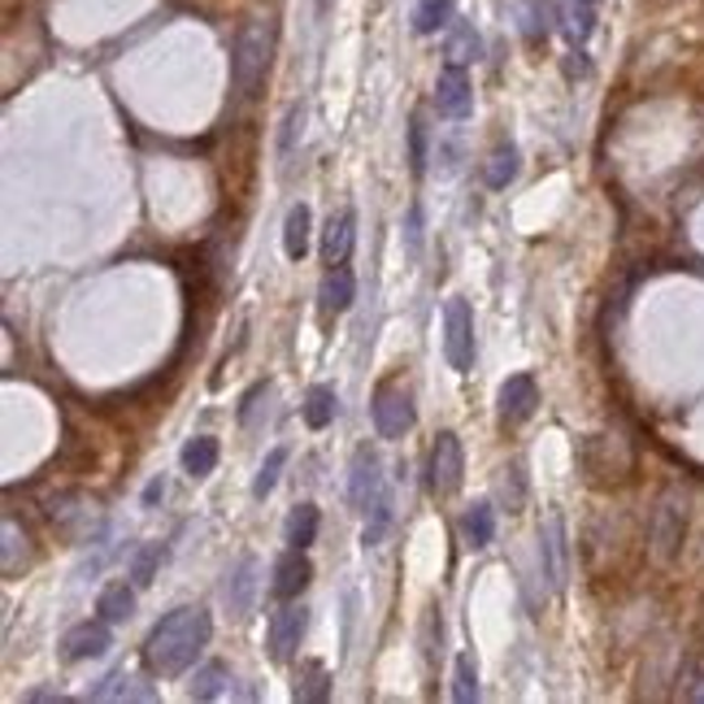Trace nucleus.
Returning <instances> with one entry per match:
<instances>
[{"instance_id":"obj_30","label":"nucleus","mask_w":704,"mask_h":704,"mask_svg":"<svg viewBox=\"0 0 704 704\" xmlns=\"http://www.w3.org/2000/svg\"><path fill=\"white\" fill-rule=\"evenodd\" d=\"M387 526H392V495L383 492L374 500V509L365 513V531H361V544L365 548H374V544H383V535H387Z\"/></svg>"},{"instance_id":"obj_40","label":"nucleus","mask_w":704,"mask_h":704,"mask_svg":"<svg viewBox=\"0 0 704 704\" xmlns=\"http://www.w3.org/2000/svg\"><path fill=\"white\" fill-rule=\"evenodd\" d=\"M157 495H166V483H161V479H152V483H148V492H143V504H157Z\"/></svg>"},{"instance_id":"obj_28","label":"nucleus","mask_w":704,"mask_h":704,"mask_svg":"<svg viewBox=\"0 0 704 704\" xmlns=\"http://www.w3.org/2000/svg\"><path fill=\"white\" fill-rule=\"evenodd\" d=\"M226 683H231V670H226L222 661H210V665H201V670L192 674L188 696H192V701H213V696L226 692Z\"/></svg>"},{"instance_id":"obj_23","label":"nucleus","mask_w":704,"mask_h":704,"mask_svg":"<svg viewBox=\"0 0 704 704\" xmlns=\"http://www.w3.org/2000/svg\"><path fill=\"white\" fill-rule=\"evenodd\" d=\"M461 540H466L470 548H488L495 540V509L488 500L466 509V518H461Z\"/></svg>"},{"instance_id":"obj_17","label":"nucleus","mask_w":704,"mask_h":704,"mask_svg":"<svg viewBox=\"0 0 704 704\" xmlns=\"http://www.w3.org/2000/svg\"><path fill=\"white\" fill-rule=\"evenodd\" d=\"M557 9H562L565 40H569V44H587L591 31H596V9H600V0H562Z\"/></svg>"},{"instance_id":"obj_2","label":"nucleus","mask_w":704,"mask_h":704,"mask_svg":"<svg viewBox=\"0 0 704 704\" xmlns=\"http://www.w3.org/2000/svg\"><path fill=\"white\" fill-rule=\"evenodd\" d=\"M270 53H275V31L270 22L262 18H248L239 31H235V44H231V83H235V96L253 100L266 83L270 71Z\"/></svg>"},{"instance_id":"obj_21","label":"nucleus","mask_w":704,"mask_h":704,"mask_svg":"<svg viewBox=\"0 0 704 704\" xmlns=\"http://www.w3.org/2000/svg\"><path fill=\"white\" fill-rule=\"evenodd\" d=\"M518 170H522V152L513 148V143H495L492 157L483 161V183L500 192V188H509L513 179H518Z\"/></svg>"},{"instance_id":"obj_38","label":"nucleus","mask_w":704,"mask_h":704,"mask_svg":"<svg viewBox=\"0 0 704 704\" xmlns=\"http://www.w3.org/2000/svg\"><path fill=\"white\" fill-rule=\"evenodd\" d=\"M683 696L704 704V674H692V683H687V692H683Z\"/></svg>"},{"instance_id":"obj_35","label":"nucleus","mask_w":704,"mask_h":704,"mask_svg":"<svg viewBox=\"0 0 704 704\" xmlns=\"http://www.w3.org/2000/svg\"><path fill=\"white\" fill-rule=\"evenodd\" d=\"M426 118L423 114H414V122H409V170L423 179L426 174Z\"/></svg>"},{"instance_id":"obj_33","label":"nucleus","mask_w":704,"mask_h":704,"mask_svg":"<svg viewBox=\"0 0 704 704\" xmlns=\"http://www.w3.org/2000/svg\"><path fill=\"white\" fill-rule=\"evenodd\" d=\"M448 18H452V0H418L414 26H418V35H435Z\"/></svg>"},{"instance_id":"obj_24","label":"nucleus","mask_w":704,"mask_h":704,"mask_svg":"<svg viewBox=\"0 0 704 704\" xmlns=\"http://www.w3.org/2000/svg\"><path fill=\"white\" fill-rule=\"evenodd\" d=\"M335 409H340V396H335V387H327V383H313V387L305 392V423L313 426V430H327V426L335 423Z\"/></svg>"},{"instance_id":"obj_3","label":"nucleus","mask_w":704,"mask_h":704,"mask_svg":"<svg viewBox=\"0 0 704 704\" xmlns=\"http://www.w3.org/2000/svg\"><path fill=\"white\" fill-rule=\"evenodd\" d=\"M444 356L457 374L474 370V313L461 296H452L444 305Z\"/></svg>"},{"instance_id":"obj_9","label":"nucleus","mask_w":704,"mask_h":704,"mask_svg":"<svg viewBox=\"0 0 704 704\" xmlns=\"http://www.w3.org/2000/svg\"><path fill=\"white\" fill-rule=\"evenodd\" d=\"M387 492L383 488V461L370 452V448H356V457H352V479H349V500L356 513H370L374 509V500Z\"/></svg>"},{"instance_id":"obj_26","label":"nucleus","mask_w":704,"mask_h":704,"mask_svg":"<svg viewBox=\"0 0 704 704\" xmlns=\"http://www.w3.org/2000/svg\"><path fill=\"white\" fill-rule=\"evenodd\" d=\"M331 696V670L322 661H305L300 665V679H296V701L305 704H322Z\"/></svg>"},{"instance_id":"obj_8","label":"nucleus","mask_w":704,"mask_h":704,"mask_svg":"<svg viewBox=\"0 0 704 704\" xmlns=\"http://www.w3.org/2000/svg\"><path fill=\"white\" fill-rule=\"evenodd\" d=\"M435 109H439V118H448V122L470 118L474 92H470L466 66H444V71H439V78H435Z\"/></svg>"},{"instance_id":"obj_31","label":"nucleus","mask_w":704,"mask_h":704,"mask_svg":"<svg viewBox=\"0 0 704 704\" xmlns=\"http://www.w3.org/2000/svg\"><path fill=\"white\" fill-rule=\"evenodd\" d=\"M452 701H457V704H474V701H479V670H474V657H470V652H461V657H457Z\"/></svg>"},{"instance_id":"obj_1","label":"nucleus","mask_w":704,"mask_h":704,"mask_svg":"<svg viewBox=\"0 0 704 704\" xmlns=\"http://www.w3.org/2000/svg\"><path fill=\"white\" fill-rule=\"evenodd\" d=\"M210 634H213L210 609H201V605H179V609H170V614L148 631V639H143V665H148V674H157V679H179L183 670L196 665V657L205 652Z\"/></svg>"},{"instance_id":"obj_32","label":"nucleus","mask_w":704,"mask_h":704,"mask_svg":"<svg viewBox=\"0 0 704 704\" xmlns=\"http://www.w3.org/2000/svg\"><path fill=\"white\" fill-rule=\"evenodd\" d=\"M282 466H287V448H270L266 461H262V470H257V479H253V495H257V500H266V495L279 488Z\"/></svg>"},{"instance_id":"obj_34","label":"nucleus","mask_w":704,"mask_h":704,"mask_svg":"<svg viewBox=\"0 0 704 704\" xmlns=\"http://www.w3.org/2000/svg\"><path fill=\"white\" fill-rule=\"evenodd\" d=\"M161 562H166V548H161V544H143L140 553L131 557V583H136V587H148Z\"/></svg>"},{"instance_id":"obj_10","label":"nucleus","mask_w":704,"mask_h":704,"mask_svg":"<svg viewBox=\"0 0 704 704\" xmlns=\"http://www.w3.org/2000/svg\"><path fill=\"white\" fill-rule=\"evenodd\" d=\"M683 531H687V513H683L679 495H665L657 504V518H652V553H657V562H670L679 553Z\"/></svg>"},{"instance_id":"obj_37","label":"nucleus","mask_w":704,"mask_h":704,"mask_svg":"<svg viewBox=\"0 0 704 704\" xmlns=\"http://www.w3.org/2000/svg\"><path fill=\"white\" fill-rule=\"evenodd\" d=\"M266 392H270V383H253V387L244 392V401H239V418H244V423L253 418V409H257V401H262Z\"/></svg>"},{"instance_id":"obj_15","label":"nucleus","mask_w":704,"mask_h":704,"mask_svg":"<svg viewBox=\"0 0 704 704\" xmlns=\"http://www.w3.org/2000/svg\"><path fill=\"white\" fill-rule=\"evenodd\" d=\"M352 239H356V213L352 210L331 213V222L322 231V262L327 266H344L352 253Z\"/></svg>"},{"instance_id":"obj_19","label":"nucleus","mask_w":704,"mask_h":704,"mask_svg":"<svg viewBox=\"0 0 704 704\" xmlns=\"http://www.w3.org/2000/svg\"><path fill=\"white\" fill-rule=\"evenodd\" d=\"M518 18H522V35H526L531 44H544V40L553 35V26L562 22V9H557L553 0H526Z\"/></svg>"},{"instance_id":"obj_6","label":"nucleus","mask_w":704,"mask_h":704,"mask_svg":"<svg viewBox=\"0 0 704 704\" xmlns=\"http://www.w3.org/2000/svg\"><path fill=\"white\" fill-rule=\"evenodd\" d=\"M305 627H309V609L305 605H291L282 600V609L270 618V634H266V648H270V661L275 665H287L305 639Z\"/></svg>"},{"instance_id":"obj_11","label":"nucleus","mask_w":704,"mask_h":704,"mask_svg":"<svg viewBox=\"0 0 704 704\" xmlns=\"http://www.w3.org/2000/svg\"><path fill=\"white\" fill-rule=\"evenodd\" d=\"M109 627H114L109 618H87V622L71 627L66 639H62L66 661H92V657H105V652L114 648V631H109Z\"/></svg>"},{"instance_id":"obj_39","label":"nucleus","mask_w":704,"mask_h":704,"mask_svg":"<svg viewBox=\"0 0 704 704\" xmlns=\"http://www.w3.org/2000/svg\"><path fill=\"white\" fill-rule=\"evenodd\" d=\"M26 701L35 704V701H66L62 692H53V687H40V692H26Z\"/></svg>"},{"instance_id":"obj_12","label":"nucleus","mask_w":704,"mask_h":704,"mask_svg":"<svg viewBox=\"0 0 704 704\" xmlns=\"http://www.w3.org/2000/svg\"><path fill=\"white\" fill-rule=\"evenodd\" d=\"M253 596H257V562H253V557H239V562L226 569L222 600L231 605L235 618H248V614H253Z\"/></svg>"},{"instance_id":"obj_27","label":"nucleus","mask_w":704,"mask_h":704,"mask_svg":"<svg viewBox=\"0 0 704 704\" xmlns=\"http://www.w3.org/2000/svg\"><path fill=\"white\" fill-rule=\"evenodd\" d=\"M96 609H100V618H109V622H127V618L136 614V591H131L127 583H109V587H100Z\"/></svg>"},{"instance_id":"obj_18","label":"nucleus","mask_w":704,"mask_h":704,"mask_svg":"<svg viewBox=\"0 0 704 704\" xmlns=\"http://www.w3.org/2000/svg\"><path fill=\"white\" fill-rule=\"evenodd\" d=\"M318 300H322V313H344V309H352V300H356V279H352L349 266H331V270H327Z\"/></svg>"},{"instance_id":"obj_22","label":"nucleus","mask_w":704,"mask_h":704,"mask_svg":"<svg viewBox=\"0 0 704 704\" xmlns=\"http://www.w3.org/2000/svg\"><path fill=\"white\" fill-rule=\"evenodd\" d=\"M179 461H183V470H188L192 479H210L213 466H217V439H213V435H192V439L183 444Z\"/></svg>"},{"instance_id":"obj_13","label":"nucleus","mask_w":704,"mask_h":704,"mask_svg":"<svg viewBox=\"0 0 704 704\" xmlns=\"http://www.w3.org/2000/svg\"><path fill=\"white\" fill-rule=\"evenodd\" d=\"M309 578H313V565L305 557V548H287L279 562H275V583H270V591H275L279 600H296V596L309 587Z\"/></svg>"},{"instance_id":"obj_36","label":"nucleus","mask_w":704,"mask_h":704,"mask_svg":"<svg viewBox=\"0 0 704 704\" xmlns=\"http://www.w3.org/2000/svg\"><path fill=\"white\" fill-rule=\"evenodd\" d=\"M18 544L26 548V535H18V522L13 518H4V562H0V569L4 574H18Z\"/></svg>"},{"instance_id":"obj_7","label":"nucleus","mask_w":704,"mask_h":704,"mask_svg":"<svg viewBox=\"0 0 704 704\" xmlns=\"http://www.w3.org/2000/svg\"><path fill=\"white\" fill-rule=\"evenodd\" d=\"M535 409H540V383H535V374H509V378L500 383V392H495V414H500V423L504 426L526 423Z\"/></svg>"},{"instance_id":"obj_14","label":"nucleus","mask_w":704,"mask_h":704,"mask_svg":"<svg viewBox=\"0 0 704 704\" xmlns=\"http://www.w3.org/2000/svg\"><path fill=\"white\" fill-rule=\"evenodd\" d=\"M87 701H136V704H152L157 701V687L152 683H143L136 674H127V670H118V674H109V679H100L92 692H87Z\"/></svg>"},{"instance_id":"obj_16","label":"nucleus","mask_w":704,"mask_h":704,"mask_svg":"<svg viewBox=\"0 0 704 704\" xmlns=\"http://www.w3.org/2000/svg\"><path fill=\"white\" fill-rule=\"evenodd\" d=\"M565 522L562 518H553L544 531H540V562H544V578L553 583V591H562L565 587Z\"/></svg>"},{"instance_id":"obj_4","label":"nucleus","mask_w":704,"mask_h":704,"mask_svg":"<svg viewBox=\"0 0 704 704\" xmlns=\"http://www.w3.org/2000/svg\"><path fill=\"white\" fill-rule=\"evenodd\" d=\"M370 414H374V430H378L383 439H405V435L414 430V423H418L414 396H409L405 387H396V383H378Z\"/></svg>"},{"instance_id":"obj_5","label":"nucleus","mask_w":704,"mask_h":704,"mask_svg":"<svg viewBox=\"0 0 704 704\" xmlns=\"http://www.w3.org/2000/svg\"><path fill=\"white\" fill-rule=\"evenodd\" d=\"M466 479V448L457 430H439L435 448H430V492L452 495Z\"/></svg>"},{"instance_id":"obj_29","label":"nucleus","mask_w":704,"mask_h":704,"mask_svg":"<svg viewBox=\"0 0 704 704\" xmlns=\"http://www.w3.org/2000/svg\"><path fill=\"white\" fill-rule=\"evenodd\" d=\"M479 35H474V26H466V22H457L452 26V35H448V44H444V57H448V66H470V62H479Z\"/></svg>"},{"instance_id":"obj_25","label":"nucleus","mask_w":704,"mask_h":704,"mask_svg":"<svg viewBox=\"0 0 704 704\" xmlns=\"http://www.w3.org/2000/svg\"><path fill=\"white\" fill-rule=\"evenodd\" d=\"M318 526H322V513H318V504H296L291 513H287V544L291 548H309L313 540H318Z\"/></svg>"},{"instance_id":"obj_20","label":"nucleus","mask_w":704,"mask_h":704,"mask_svg":"<svg viewBox=\"0 0 704 704\" xmlns=\"http://www.w3.org/2000/svg\"><path fill=\"white\" fill-rule=\"evenodd\" d=\"M309 231H313L309 205H291V210H287V222H282V253H287L291 262H305V253H309Z\"/></svg>"}]
</instances>
